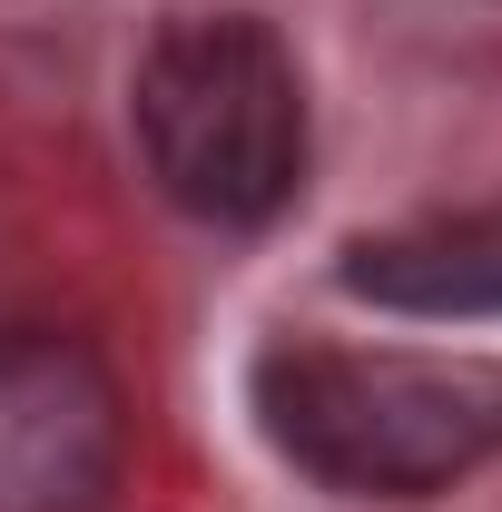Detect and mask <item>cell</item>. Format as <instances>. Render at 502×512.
Returning <instances> with one entry per match:
<instances>
[{
  "label": "cell",
  "mask_w": 502,
  "mask_h": 512,
  "mask_svg": "<svg viewBox=\"0 0 502 512\" xmlns=\"http://www.w3.org/2000/svg\"><path fill=\"white\" fill-rule=\"evenodd\" d=\"M345 296L394 306V316H502V207H453V217H414L345 247Z\"/></svg>",
  "instance_id": "cell-4"
},
{
  "label": "cell",
  "mask_w": 502,
  "mask_h": 512,
  "mask_svg": "<svg viewBox=\"0 0 502 512\" xmlns=\"http://www.w3.org/2000/svg\"><path fill=\"white\" fill-rule=\"evenodd\" d=\"M128 119L148 178L207 227H266L306 178V79L256 10H178L138 50Z\"/></svg>",
  "instance_id": "cell-2"
},
{
  "label": "cell",
  "mask_w": 502,
  "mask_h": 512,
  "mask_svg": "<svg viewBox=\"0 0 502 512\" xmlns=\"http://www.w3.org/2000/svg\"><path fill=\"white\" fill-rule=\"evenodd\" d=\"M247 404L256 434L306 483L365 493V503H424L502 463V355L286 335L256 355Z\"/></svg>",
  "instance_id": "cell-1"
},
{
  "label": "cell",
  "mask_w": 502,
  "mask_h": 512,
  "mask_svg": "<svg viewBox=\"0 0 502 512\" xmlns=\"http://www.w3.org/2000/svg\"><path fill=\"white\" fill-rule=\"evenodd\" d=\"M128 473L119 375L50 325L0 335V512H109Z\"/></svg>",
  "instance_id": "cell-3"
}]
</instances>
